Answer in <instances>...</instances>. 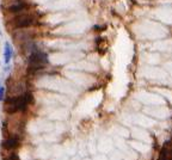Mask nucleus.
<instances>
[{
	"instance_id": "obj_8",
	"label": "nucleus",
	"mask_w": 172,
	"mask_h": 160,
	"mask_svg": "<svg viewBox=\"0 0 172 160\" xmlns=\"http://www.w3.org/2000/svg\"><path fill=\"white\" fill-rule=\"evenodd\" d=\"M0 36H1V30H0Z\"/></svg>"
},
{
	"instance_id": "obj_5",
	"label": "nucleus",
	"mask_w": 172,
	"mask_h": 160,
	"mask_svg": "<svg viewBox=\"0 0 172 160\" xmlns=\"http://www.w3.org/2000/svg\"><path fill=\"white\" fill-rule=\"evenodd\" d=\"M25 9H27V5L24 3H18V4L12 5V6L9 7L10 12H19V11H24Z\"/></svg>"
},
{
	"instance_id": "obj_3",
	"label": "nucleus",
	"mask_w": 172,
	"mask_h": 160,
	"mask_svg": "<svg viewBox=\"0 0 172 160\" xmlns=\"http://www.w3.org/2000/svg\"><path fill=\"white\" fill-rule=\"evenodd\" d=\"M12 54H13V49H12L10 42H5V44H4V61H5V63H9L11 61Z\"/></svg>"
},
{
	"instance_id": "obj_4",
	"label": "nucleus",
	"mask_w": 172,
	"mask_h": 160,
	"mask_svg": "<svg viewBox=\"0 0 172 160\" xmlns=\"http://www.w3.org/2000/svg\"><path fill=\"white\" fill-rule=\"evenodd\" d=\"M17 146H18V139L17 138H10L4 142V148H6V149H12Z\"/></svg>"
},
{
	"instance_id": "obj_1",
	"label": "nucleus",
	"mask_w": 172,
	"mask_h": 160,
	"mask_svg": "<svg viewBox=\"0 0 172 160\" xmlns=\"http://www.w3.org/2000/svg\"><path fill=\"white\" fill-rule=\"evenodd\" d=\"M48 62V58L47 55L42 52H35L31 54L30 56V72L32 71H37V69H41L43 68V65H46V63Z\"/></svg>"
},
{
	"instance_id": "obj_2",
	"label": "nucleus",
	"mask_w": 172,
	"mask_h": 160,
	"mask_svg": "<svg viewBox=\"0 0 172 160\" xmlns=\"http://www.w3.org/2000/svg\"><path fill=\"white\" fill-rule=\"evenodd\" d=\"M35 23V17L31 14H22L13 19V25L16 28H28Z\"/></svg>"
},
{
	"instance_id": "obj_6",
	"label": "nucleus",
	"mask_w": 172,
	"mask_h": 160,
	"mask_svg": "<svg viewBox=\"0 0 172 160\" xmlns=\"http://www.w3.org/2000/svg\"><path fill=\"white\" fill-rule=\"evenodd\" d=\"M4 93H5V87L0 86V100L4 99Z\"/></svg>"
},
{
	"instance_id": "obj_7",
	"label": "nucleus",
	"mask_w": 172,
	"mask_h": 160,
	"mask_svg": "<svg viewBox=\"0 0 172 160\" xmlns=\"http://www.w3.org/2000/svg\"><path fill=\"white\" fill-rule=\"evenodd\" d=\"M10 160H18V157L16 155V154H12V155L10 157Z\"/></svg>"
}]
</instances>
